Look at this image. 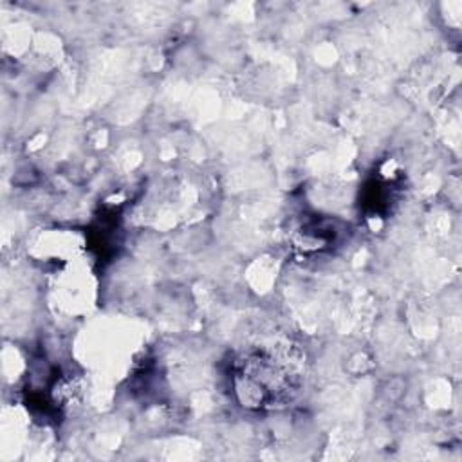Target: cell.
Instances as JSON below:
<instances>
[{"label": "cell", "instance_id": "obj_1", "mask_svg": "<svg viewBox=\"0 0 462 462\" xmlns=\"http://www.w3.org/2000/svg\"><path fill=\"white\" fill-rule=\"evenodd\" d=\"M296 388L294 361L283 359L280 354L260 352L244 361L240 372L242 402L247 406L267 408L282 404Z\"/></svg>", "mask_w": 462, "mask_h": 462}]
</instances>
